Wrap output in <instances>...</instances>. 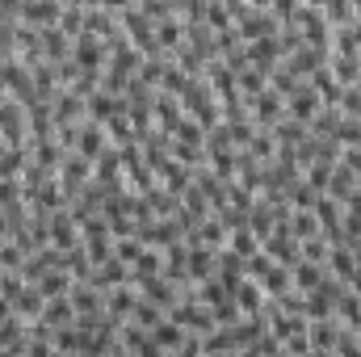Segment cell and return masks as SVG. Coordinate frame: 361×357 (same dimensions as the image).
<instances>
[{
    "label": "cell",
    "mask_w": 361,
    "mask_h": 357,
    "mask_svg": "<svg viewBox=\"0 0 361 357\" xmlns=\"http://www.w3.org/2000/svg\"><path fill=\"white\" fill-rule=\"evenodd\" d=\"M0 135H4V143H17V147H30L34 143L30 139V109L17 97L0 101Z\"/></svg>",
    "instance_id": "1"
},
{
    "label": "cell",
    "mask_w": 361,
    "mask_h": 357,
    "mask_svg": "<svg viewBox=\"0 0 361 357\" xmlns=\"http://www.w3.org/2000/svg\"><path fill=\"white\" fill-rule=\"evenodd\" d=\"M290 21H298L302 38H307L311 47H319V51H332V25H328L324 8H315V4H298Z\"/></svg>",
    "instance_id": "2"
},
{
    "label": "cell",
    "mask_w": 361,
    "mask_h": 357,
    "mask_svg": "<svg viewBox=\"0 0 361 357\" xmlns=\"http://www.w3.org/2000/svg\"><path fill=\"white\" fill-rule=\"evenodd\" d=\"M72 59L80 63V72H105V63H109V51H105V38H97V34H80V38H72Z\"/></svg>",
    "instance_id": "3"
},
{
    "label": "cell",
    "mask_w": 361,
    "mask_h": 357,
    "mask_svg": "<svg viewBox=\"0 0 361 357\" xmlns=\"http://www.w3.org/2000/svg\"><path fill=\"white\" fill-rule=\"evenodd\" d=\"M89 181H92V160H89V156H80V152H68V156H63V164H59V185H63L68 202H72Z\"/></svg>",
    "instance_id": "4"
},
{
    "label": "cell",
    "mask_w": 361,
    "mask_h": 357,
    "mask_svg": "<svg viewBox=\"0 0 361 357\" xmlns=\"http://www.w3.org/2000/svg\"><path fill=\"white\" fill-rule=\"evenodd\" d=\"M248 114H252V122H257V126L273 131V122H277V118H286V97H281L277 89H265L261 97H252V101H248Z\"/></svg>",
    "instance_id": "5"
},
{
    "label": "cell",
    "mask_w": 361,
    "mask_h": 357,
    "mask_svg": "<svg viewBox=\"0 0 361 357\" xmlns=\"http://www.w3.org/2000/svg\"><path fill=\"white\" fill-rule=\"evenodd\" d=\"M80 240H85V236H80V223L72 219V210H68V206L55 210V214H51V244L68 253V248H76Z\"/></svg>",
    "instance_id": "6"
},
{
    "label": "cell",
    "mask_w": 361,
    "mask_h": 357,
    "mask_svg": "<svg viewBox=\"0 0 361 357\" xmlns=\"http://www.w3.org/2000/svg\"><path fill=\"white\" fill-rule=\"evenodd\" d=\"M248 63H252L257 72H265V76H269L273 68L281 63V47H277V34H265V38H252V42H248Z\"/></svg>",
    "instance_id": "7"
},
{
    "label": "cell",
    "mask_w": 361,
    "mask_h": 357,
    "mask_svg": "<svg viewBox=\"0 0 361 357\" xmlns=\"http://www.w3.org/2000/svg\"><path fill=\"white\" fill-rule=\"evenodd\" d=\"M328 55H332V51H319V47H311V42H302V47H298L294 55H286L281 63H286V68H290L294 76H302V80H307V76H311L315 68H324V63H328Z\"/></svg>",
    "instance_id": "8"
},
{
    "label": "cell",
    "mask_w": 361,
    "mask_h": 357,
    "mask_svg": "<svg viewBox=\"0 0 361 357\" xmlns=\"http://www.w3.org/2000/svg\"><path fill=\"white\" fill-rule=\"evenodd\" d=\"M126 282H130V265L118 261V257L92 265V273H89V286H97V290H114V286H126Z\"/></svg>",
    "instance_id": "9"
},
{
    "label": "cell",
    "mask_w": 361,
    "mask_h": 357,
    "mask_svg": "<svg viewBox=\"0 0 361 357\" xmlns=\"http://www.w3.org/2000/svg\"><path fill=\"white\" fill-rule=\"evenodd\" d=\"M59 17H63V0H25V8H21V21H30L38 30L59 25Z\"/></svg>",
    "instance_id": "10"
},
{
    "label": "cell",
    "mask_w": 361,
    "mask_h": 357,
    "mask_svg": "<svg viewBox=\"0 0 361 357\" xmlns=\"http://www.w3.org/2000/svg\"><path fill=\"white\" fill-rule=\"evenodd\" d=\"M114 139H109V131H105V122H92V118H85V126H80V156H89V160H97L105 147H109Z\"/></svg>",
    "instance_id": "11"
},
{
    "label": "cell",
    "mask_w": 361,
    "mask_h": 357,
    "mask_svg": "<svg viewBox=\"0 0 361 357\" xmlns=\"http://www.w3.org/2000/svg\"><path fill=\"white\" fill-rule=\"evenodd\" d=\"M307 135H311V126L298 122V118H277V122H273V139H277V147H298Z\"/></svg>",
    "instance_id": "12"
},
{
    "label": "cell",
    "mask_w": 361,
    "mask_h": 357,
    "mask_svg": "<svg viewBox=\"0 0 361 357\" xmlns=\"http://www.w3.org/2000/svg\"><path fill=\"white\" fill-rule=\"evenodd\" d=\"M42 307H47V298H42V290H38L34 282H25V286H21V294L13 298V311H17L21 320H38V315H42Z\"/></svg>",
    "instance_id": "13"
},
{
    "label": "cell",
    "mask_w": 361,
    "mask_h": 357,
    "mask_svg": "<svg viewBox=\"0 0 361 357\" xmlns=\"http://www.w3.org/2000/svg\"><path fill=\"white\" fill-rule=\"evenodd\" d=\"M219 277H223L227 290H235V286L244 282V257H240L235 248H227V244L219 248Z\"/></svg>",
    "instance_id": "14"
},
{
    "label": "cell",
    "mask_w": 361,
    "mask_h": 357,
    "mask_svg": "<svg viewBox=\"0 0 361 357\" xmlns=\"http://www.w3.org/2000/svg\"><path fill=\"white\" fill-rule=\"evenodd\" d=\"M357 185H361V177L349 169V164H336V169H332V177H328V189H324V193H328V198H336V202H345Z\"/></svg>",
    "instance_id": "15"
},
{
    "label": "cell",
    "mask_w": 361,
    "mask_h": 357,
    "mask_svg": "<svg viewBox=\"0 0 361 357\" xmlns=\"http://www.w3.org/2000/svg\"><path fill=\"white\" fill-rule=\"evenodd\" d=\"M42 324H51V328H63V324H72L76 320V307H72V298L68 294H59V298H47V307H42V315H38Z\"/></svg>",
    "instance_id": "16"
},
{
    "label": "cell",
    "mask_w": 361,
    "mask_h": 357,
    "mask_svg": "<svg viewBox=\"0 0 361 357\" xmlns=\"http://www.w3.org/2000/svg\"><path fill=\"white\" fill-rule=\"evenodd\" d=\"M118 25H122V21H118V13H109V8H101V4L85 8V30H89V34H97V38H109Z\"/></svg>",
    "instance_id": "17"
},
{
    "label": "cell",
    "mask_w": 361,
    "mask_h": 357,
    "mask_svg": "<svg viewBox=\"0 0 361 357\" xmlns=\"http://www.w3.org/2000/svg\"><path fill=\"white\" fill-rule=\"evenodd\" d=\"M290 277H294V290L311 294V290H319V282L328 277V269H324V265H315V261H298V265L290 269Z\"/></svg>",
    "instance_id": "18"
},
{
    "label": "cell",
    "mask_w": 361,
    "mask_h": 357,
    "mask_svg": "<svg viewBox=\"0 0 361 357\" xmlns=\"http://www.w3.org/2000/svg\"><path fill=\"white\" fill-rule=\"evenodd\" d=\"M85 118H89L85 97H76L72 89L59 92V101H55V122H85Z\"/></svg>",
    "instance_id": "19"
},
{
    "label": "cell",
    "mask_w": 361,
    "mask_h": 357,
    "mask_svg": "<svg viewBox=\"0 0 361 357\" xmlns=\"http://www.w3.org/2000/svg\"><path fill=\"white\" fill-rule=\"evenodd\" d=\"M42 55L51 59V63H59V59H68L72 55V38L59 30V25H51V30H42Z\"/></svg>",
    "instance_id": "20"
},
{
    "label": "cell",
    "mask_w": 361,
    "mask_h": 357,
    "mask_svg": "<svg viewBox=\"0 0 361 357\" xmlns=\"http://www.w3.org/2000/svg\"><path fill=\"white\" fill-rule=\"evenodd\" d=\"M25 164H30V147H17V143L0 147V177H21Z\"/></svg>",
    "instance_id": "21"
},
{
    "label": "cell",
    "mask_w": 361,
    "mask_h": 357,
    "mask_svg": "<svg viewBox=\"0 0 361 357\" xmlns=\"http://www.w3.org/2000/svg\"><path fill=\"white\" fill-rule=\"evenodd\" d=\"M156 38H160V47H164V51H177L180 42H185V17L173 13V17L156 21Z\"/></svg>",
    "instance_id": "22"
},
{
    "label": "cell",
    "mask_w": 361,
    "mask_h": 357,
    "mask_svg": "<svg viewBox=\"0 0 361 357\" xmlns=\"http://www.w3.org/2000/svg\"><path fill=\"white\" fill-rule=\"evenodd\" d=\"M328 68H332V76H336V85H357L361 80V68H357V55H328Z\"/></svg>",
    "instance_id": "23"
},
{
    "label": "cell",
    "mask_w": 361,
    "mask_h": 357,
    "mask_svg": "<svg viewBox=\"0 0 361 357\" xmlns=\"http://www.w3.org/2000/svg\"><path fill=\"white\" fill-rule=\"evenodd\" d=\"M235 85H240V92H244V101H252V97H261V92L269 89V76L257 72V68L248 63L244 72H235Z\"/></svg>",
    "instance_id": "24"
},
{
    "label": "cell",
    "mask_w": 361,
    "mask_h": 357,
    "mask_svg": "<svg viewBox=\"0 0 361 357\" xmlns=\"http://www.w3.org/2000/svg\"><path fill=\"white\" fill-rule=\"evenodd\" d=\"M114 101H118L114 92L97 89L92 97H85V109H89V118H92V122H109V118H114Z\"/></svg>",
    "instance_id": "25"
},
{
    "label": "cell",
    "mask_w": 361,
    "mask_h": 357,
    "mask_svg": "<svg viewBox=\"0 0 361 357\" xmlns=\"http://www.w3.org/2000/svg\"><path fill=\"white\" fill-rule=\"evenodd\" d=\"M206 80H210L214 97H219V92H227V89H235V72H231L223 59H210V63H206Z\"/></svg>",
    "instance_id": "26"
},
{
    "label": "cell",
    "mask_w": 361,
    "mask_h": 357,
    "mask_svg": "<svg viewBox=\"0 0 361 357\" xmlns=\"http://www.w3.org/2000/svg\"><path fill=\"white\" fill-rule=\"evenodd\" d=\"M332 139H336L341 147H361V118H349V114H341V122H336Z\"/></svg>",
    "instance_id": "27"
},
{
    "label": "cell",
    "mask_w": 361,
    "mask_h": 357,
    "mask_svg": "<svg viewBox=\"0 0 361 357\" xmlns=\"http://www.w3.org/2000/svg\"><path fill=\"white\" fill-rule=\"evenodd\" d=\"M261 286H265V294H286V290L294 286V277H290V269L286 265L273 261V265L265 269V277H261Z\"/></svg>",
    "instance_id": "28"
},
{
    "label": "cell",
    "mask_w": 361,
    "mask_h": 357,
    "mask_svg": "<svg viewBox=\"0 0 361 357\" xmlns=\"http://www.w3.org/2000/svg\"><path fill=\"white\" fill-rule=\"evenodd\" d=\"M290 236H294V240L319 236V219H315V210H294V214H290Z\"/></svg>",
    "instance_id": "29"
},
{
    "label": "cell",
    "mask_w": 361,
    "mask_h": 357,
    "mask_svg": "<svg viewBox=\"0 0 361 357\" xmlns=\"http://www.w3.org/2000/svg\"><path fill=\"white\" fill-rule=\"evenodd\" d=\"M143 253H147V244H143L139 236H118V240H114V257L126 261V265H135Z\"/></svg>",
    "instance_id": "30"
},
{
    "label": "cell",
    "mask_w": 361,
    "mask_h": 357,
    "mask_svg": "<svg viewBox=\"0 0 361 357\" xmlns=\"http://www.w3.org/2000/svg\"><path fill=\"white\" fill-rule=\"evenodd\" d=\"M302 42H307V38H302L298 21H281V30H277V47H281V59H286V55H294Z\"/></svg>",
    "instance_id": "31"
},
{
    "label": "cell",
    "mask_w": 361,
    "mask_h": 357,
    "mask_svg": "<svg viewBox=\"0 0 361 357\" xmlns=\"http://www.w3.org/2000/svg\"><path fill=\"white\" fill-rule=\"evenodd\" d=\"M180 206H185V210H193L197 219H210V214H214V206H210V198H206V193H202L197 185H189V189L180 193Z\"/></svg>",
    "instance_id": "32"
},
{
    "label": "cell",
    "mask_w": 361,
    "mask_h": 357,
    "mask_svg": "<svg viewBox=\"0 0 361 357\" xmlns=\"http://www.w3.org/2000/svg\"><path fill=\"white\" fill-rule=\"evenodd\" d=\"M227 248H235V253H240V257L248 261L252 253H261V240H257V236H252L248 227H235V231L227 236Z\"/></svg>",
    "instance_id": "33"
},
{
    "label": "cell",
    "mask_w": 361,
    "mask_h": 357,
    "mask_svg": "<svg viewBox=\"0 0 361 357\" xmlns=\"http://www.w3.org/2000/svg\"><path fill=\"white\" fill-rule=\"evenodd\" d=\"M328 240H324V231L319 236H307V240H298V253H302V261H315V265H324L328 261Z\"/></svg>",
    "instance_id": "34"
},
{
    "label": "cell",
    "mask_w": 361,
    "mask_h": 357,
    "mask_svg": "<svg viewBox=\"0 0 361 357\" xmlns=\"http://www.w3.org/2000/svg\"><path fill=\"white\" fill-rule=\"evenodd\" d=\"M298 85H302V76H294L286 63H277L269 72V89H277L281 97H290V92H298Z\"/></svg>",
    "instance_id": "35"
},
{
    "label": "cell",
    "mask_w": 361,
    "mask_h": 357,
    "mask_svg": "<svg viewBox=\"0 0 361 357\" xmlns=\"http://www.w3.org/2000/svg\"><path fill=\"white\" fill-rule=\"evenodd\" d=\"M324 17H328L332 30L336 25H349L353 21V0H324Z\"/></svg>",
    "instance_id": "36"
},
{
    "label": "cell",
    "mask_w": 361,
    "mask_h": 357,
    "mask_svg": "<svg viewBox=\"0 0 361 357\" xmlns=\"http://www.w3.org/2000/svg\"><path fill=\"white\" fill-rule=\"evenodd\" d=\"M206 156H210V169H214V177L235 181V173H240V164H235V152H206Z\"/></svg>",
    "instance_id": "37"
},
{
    "label": "cell",
    "mask_w": 361,
    "mask_h": 357,
    "mask_svg": "<svg viewBox=\"0 0 361 357\" xmlns=\"http://www.w3.org/2000/svg\"><path fill=\"white\" fill-rule=\"evenodd\" d=\"M21 265H25V248L17 240H0V269H17L21 273Z\"/></svg>",
    "instance_id": "38"
},
{
    "label": "cell",
    "mask_w": 361,
    "mask_h": 357,
    "mask_svg": "<svg viewBox=\"0 0 361 357\" xmlns=\"http://www.w3.org/2000/svg\"><path fill=\"white\" fill-rule=\"evenodd\" d=\"M189 80H193V76H185V72L177 68V59H173V63L164 68V80H160V89H164V92H173V97H180V92L189 89Z\"/></svg>",
    "instance_id": "39"
},
{
    "label": "cell",
    "mask_w": 361,
    "mask_h": 357,
    "mask_svg": "<svg viewBox=\"0 0 361 357\" xmlns=\"http://www.w3.org/2000/svg\"><path fill=\"white\" fill-rule=\"evenodd\" d=\"M59 30H63L68 38H80V34H85V8H72V4H63V17H59Z\"/></svg>",
    "instance_id": "40"
},
{
    "label": "cell",
    "mask_w": 361,
    "mask_h": 357,
    "mask_svg": "<svg viewBox=\"0 0 361 357\" xmlns=\"http://www.w3.org/2000/svg\"><path fill=\"white\" fill-rule=\"evenodd\" d=\"M227 131H231V143H235V147H248V143H252V135H257V122H252V114H248V118L227 122Z\"/></svg>",
    "instance_id": "41"
},
{
    "label": "cell",
    "mask_w": 361,
    "mask_h": 357,
    "mask_svg": "<svg viewBox=\"0 0 361 357\" xmlns=\"http://www.w3.org/2000/svg\"><path fill=\"white\" fill-rule=\"evenodd\" d=\"M80 126H85V122H59L55 139H59L63 152H76V147H80Z\"/></svg>",
    "instance_id": "42"
},
{
    "label": "cell",
    "mask_w": 361,
    "mask_h": 357,
    "mask_svg": "<svg viewBox=\"0 0 361 357\" xmlns=\"http://www.w3.org/2000/svg\"><path fill=\"white\" fill-rule=\"evenodd\" d=\"M206 21H210V30H223V25H235V17H231V8H227L223 0H210V4H206Z\"/></svg>",
    "instance_id": "43"
},
{
    "label": "cell",
    "mask_w": 361,
    "mask_h": 357,
    "mask_svg": "<svg viewBox=\"0 0 361 357\" xmlns=\"http://www.w3.org/2000/svg\"><path fill=\"white\" fill-rule=\"evenodd\" d=\"M223 63H227L231 72H244V68H248V42H240V47H231V51L223 55Z\"/></svg>",
    "instance_id": "44"
},
{
    "label": "cell",
    "mask_w": 361,
    "mask_h": 357,
    "mask_svg": "<svg viewBox=\"0 0 361 357\" xmlns=\"http://www.w3.org/2000/svg\"><path fill=\"white\" fill-rule=\"evenodd\" d=\"M341 114H349V118H361V92L349 85L345 97H341Z\"/></svg>",
    "instance_id": "45"
},
{
    "label": "cell",
    "mask_w": 361,
    "mask_h": 357,
    "mask_svg": "<svg viewBox=\"0 0 361 357\" xmlns=\"http://www.w3.org/2000/svg\"><path fill=\"white\" fill-rule=\"evenodd\" d=\"M298 4H302V0H273L269 8H273V17H277V21H290V17H294V8H298Z\"/></svg>",
    "instance_id": "46"
},
{
    "label": "cell",
    "mask_w": 361,
    "mask_h": 357,
    "mask_svg": "<svg viewBox=\"0 0 361 357\" xmlns=\"http://www.w3.org/2000/svg\"><path fill=\"white\" fill-rule=\"evenodd\" d=\"M341 164H349V169L361 177V147H341Z\"/></svg>",
    "instance_id": "47"
},
{
    "label": "cell",
    "mask_w": 361,
    "mask_h": 357,
    "mask_svg": "<svg viewBox=\"0 0 361 357\" xmlns=\"http://www.w3.org/2000/svg\"><path fill=\"white\" fill-rule=\"evenodd\" d=\"M345 210H349V214H357V219H361V185L353 189V193H349V198H345Z\"/></svg>",
    "instance_id": "48"
},
{
    "label": "cell",
    "mask_w": 361,
    "mask_h": 357,
    "mask_svg": "<svg viewBox=\"0 0 361 357\" xmlns=\"http://www.w3.org/2000/svg\"><path fill=\"white\" fill-rule=\"evenodd\" d=\"M8 315H13V298H4V294H0V320H8Z\"/></svg>",
    "instance_id": "49"
},
{
    "label": "cell",
    "mask_w": 361,
    "mask_h": 357,
    "mask_svg": "<svg viewBox=\"0 0 361 357\" xmlns=\"http://www.w3.org/2000/svg\"><path fill=\"white\" fill-rule=\"evenodd\" d=\"M349 290H353V294H361V265L353 269V277H349Z\"/></svg>",
    "instance_id": "50"
},
{
    "label": "cell",
    "mask_w": 361,
    "mask_h": 357,
    "mask_svg": "<svg viewBox=\"0 0 361 357\" xmlns=\"http://www.w3.org/2000/svg\"><path fill=\"white\" fill-rule=\"evenodd\" d=\"M63 4H72V8H92V4H101V0H63Z\"/></svg>",
    "instance_id": "51"
},
{
    "label": "cell",
    "mask_w": 361,
    "mask_h": 357,
    "mask_svg": "<svg viewBox=\"0 0 361 357\" xmlns=\"http://www.w3.org/2000/svg\"><path fill=\"white\" fill-rule=\"evenodd\" d=\"M13 92H8V85H4V76H0V101H8Z\"/></svg>",
    "instance_id": "52"
},
{
    "label": "cell",
    "mask_w": 361,
    "mask_h": 357,
    "mask_svg": "<svg viewBox=\"0 0 361 357\" xmlns=\"http://www.w3.org/2000/svg\"><path fill=\"white\" fill-rule=\"evenodd\" d=\"M353 89H357V92H361V80H357V85H353Z\"/></svg>",
    "instance_id": "53"
},
{
    "label": "cell",
    "mask_w": 361,
    "mask_h": 357,
    "mask_svg": "<svg viewBox=\"0 0 361 357\" xmlns=\"http://www.w3.org/2000/svg\"><path fill=\"white\" fill-rule=\"evenodd\" d=\"M357 68H361V51H357Z\"/></svg>",
    "instance_id": "54"
},
{
    "label": "cell",
    "mask_w": 361,
    "mask_h": 357,
    "mask_svg": "<svg viewBox=\"0 0 361 357\" xmlns=\"http://www.w3.org/2000/svg\"><path fill=\"white\" fill-rule=\"evenodd\" d=\"M0 147H4V135H0Z\"/></svg>",
    "instance_id": "55"
},
{
    "label": "cell",
    "mask_w": 361,
    "mask_h": 357,
    "mask_svg": "<svg viewBox=\"0 0 361 357\" xmlns=\"http://www.w3.org/2000/svg\"><path fill=\"white\" fill-rule=\"evenodd\" d=\"M0 277H4V269H0Z\"/></svg>",
    "instance_id": "56"
}]
</instances>
